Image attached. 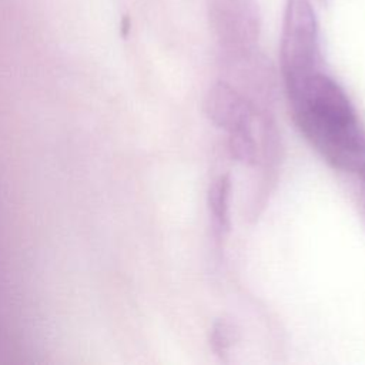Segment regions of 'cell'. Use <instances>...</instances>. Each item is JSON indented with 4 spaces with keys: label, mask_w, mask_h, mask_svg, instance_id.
Segmentation results:
<instances>
[{
    "label": "cell",
    "mask_w": 365,
    "mask_h": 365,
    "mask_svg": "<svg viewBox=\"0 0 365 365\" xmlns=\"http://www.w3.org/2000/svg\"><path fill=\"white\" fill-rule=\"evenodd\" d=\"M361 174H362V177H364V181H365V168L361 171Z\"/></svg>",
    "instance_id": "ba28073f"
},
{
    "label": "cell",
    "mask_w": 365,
    "mask_h": 365,
    "mask_svg": "<svg viewBox=\"0 0 365 365\" xmlns=\"http://www.w3.org/2000/svg\"><path fill=\"white\" fill-rule=\"evenodd\" d=\"M210 26L228 54L255 48L261 29L258 0H205Z\"/></svg>",
    "instance_id": "3957f363"
},
{
    "label": "cell",
    "mask_w": 365,
    "mask_h": 365,
    "mask_svg": "<svg viewBox=\"0 0 365 365\" xmlns=\"http://www.w3.org/2000/svg\"><path fill=\"white\" fill-rule=\"evenodd\" d=\"M205 107L211 120L228 133L251 128V113L247 103L227 83H218L210 90Z\"/></svg>",
    "instance_id": "277c9868"
},
{
    "label": "cell",
    "mask_w": 365,
    "mask_h": 365,
    "mask_svg": "<svg viewBox=\"0 0 365 365\" xmlns=\"http://www.w3.org/2000/svg\"><path fill=\"white\" fill-rule=\"evenodd\" d=\"M230 150L241 161H251L255 155V144L251 128L230 133Z\"/></svg>",
    "instance_id": "8992f818"
},
{
    "label": "cell",
    "mask_w": 365,
    "mask_h": 365,
    "mask_svg": "<svg viewBox=\"0 0 365 365\" xmlns=\"http://www.w3.org/2000/svg\"><path fill=\"white\" fill-rule=\"evenodd\" d=\"M279 63L287 87L321 70L319 33L312 0L285 1Z\"/></svg>",
    "instance_id": "7a4b0ae2"
},
{
    "label": "cell",
    "mask_w": 365,
    "mask_h": 365,
    "mask_svg": "<svg viewBox=\"0 0 365 365\" xmlns=\"http://www.w3.org/2000/svg\"><path fill=\"white\" fill-rule=\"evenodd\" d=\"M230 188L228 175H221L211 184L208 191L210 214L220 231H225L230 227Z\"/></svg>",
    "instance_id": "5b68a950"
},
{
    "label": "cell",
    "mask_w": 365,
    "mask_h": 365,
    "mask_svg": "<svg viewBox=\"0 0 365 365\" xmlns=\"http://www.w3.org/2000/svg\"><path fill=\"white\" fill-rule=\"evenodd\" d=\"M317 1H319V3H327V0H317Z\"/></svg>",
    "instance_id": "9c48e42d"
},
{
    "label": "cell",
    "mask_w": 365,
    "mask_h": 365,
    "mask_svg": "<svg viewBox=\"0 0 365 365\" xmlns=\"http://www.w3.org/2000/svg\"><path fill=\"white\" fill-rule=\"evenodd\" d=\"M294 118L311 145L334 167L365 168V130L342 87L321 70L287 87Z\"/></svg>",
    "instance_id": "6da1fadb"
},
{
    "label": "cell",
    "mask_w": 365,
    "mask_h": 365,
    "mask_svg": "<svg viewBox=\"0 0 365 365\" xmlns=\"http://www.w3.org/2000/svg\"><path fill=\"white\" fill-rule=\"evenodd\" d=\"M234 334H235L234 328L224 321L217 322L214 325L212 334H211V345L218 355H224L227 349L232 345L235 339Z\"/></svg>",
    "instance_id": "52a82bcc"
}]
</instances>
